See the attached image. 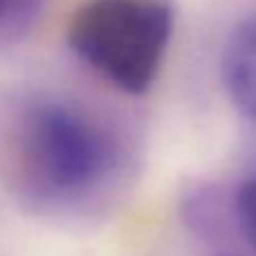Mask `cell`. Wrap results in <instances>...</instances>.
Here are the masks:
<instances>
[{
    "label": "cell",
    "mask_w": 256,
    "mask_h": 256,
    "mask_svg": "<svg viewBox=\"0 0 256 256\" xmlns=\"http://www.w3.org/2000/svg\"><path fill=\"white\" fill-rule=\"evenodd\" d=\"M122 130L86 102L30 84L0 86V184L41 218H86L125 182Z\"/></svg>",
    "instance_id": "cell-1"
},
{
    "label": "cell",
    "mask_w": 256,
    "mask_h": 256,
    "mask_svg": "<svg viewBox=\"0 0 256 256\" xmlns=\"http://www.w3.org/2000/svg\"><path fill=\"white\" fill-rule=\"evenodd\" d=\"M174 32L170 0H84L66 20V46L88 70L125 96H145Z\"/></svg>",
    "instance_id": "cell-2"
},
{
    "label": "cell",
    "mask_w": 256,
    "mask_h": 256,
    "mask_svg": "<svg viewBox=\"0 0 256 256\" xmlns=\"http://www.w3.org/2000/svg\"><path fill=\"white\" fill-rule=\"evenodd\" d=\"M220 72L234 106L256 122V14L242 18L227 36Z\"/></svg>",
    "instance_id": "cell-3"
},
{
    "label": "cell",
    "mask_w": 256,
    "mask_h": 256,
    "mask_svg": "<svg viewBox=\"0 0 256 256\" xmlns=\"http://www.w3.org/2000/svg\"><path fill=\"white\" fill-rule=\"evenodd\" d=\"M46 10V0H0V50L28 39Z\"/></svg>",
    "instance_id": "cell-4"
},
{
    "label": "cell",
    "mask_w": 256,
    "mask_h": 256,
    "mask_svg": "<svg viewBox=\"0 0 256 256\" xmlns=\"http://www.w3.org/2000/svg\"><path fill=\"white\" fill-rule=\"evenodd\" d=\"M232 220L234 229L256 250V170L242 177L232 190Z\"/></svg>",
    "instance_id": "cell-5"
}]
</instances>
